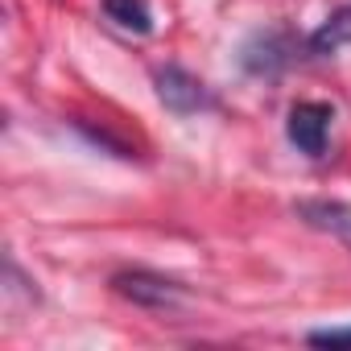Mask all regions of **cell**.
Here are the masks:
<instances>
[{
    "label": "cell",
    "mask_w": 351,
    "mask_h": 351,
    "mask_svg": "<svg viewBox=\"0 0 351 351\" xmlns=\"http://www.w3.org/2000/svg\"><path fill=\"white\" fill-rule=\"evenodd\" d=\"M298 50H306V42H298L289 29H261V34H252L244 42L240 66L248 75H256V79H277V75H285L302 58Z\"/></svg>",
    "instance_id": "obj_1"
},
{
    "label": "cell",
    "mask_w": 351,
    "mask_h": 351,
    "mask_svg": "<svg viewBox=\"0 0 351 351\" xmlns=\"http://www.w3.org/2000/svg\"><path fill=\"white\" fill-rule=\"evenodd\" d=\"M153 87H157V99L173 112V116H195V112H211L215 108V95H211V87L199 79V75H191L186 66H161L157 75H153Z\"/></svg>",
    "instance_id": "obj_2"
},
{
    "label": "cell",
    "mask_w": 351,
    "mask_h": 351,
    "mask_svg": "<svg viewBox=\"0 0 351 351\" xmlns=\"http://www.w3.org/2000/svg\"><path fill=\"white\" fill-rule=\"evenodd\" d=\"M112 289L132 302V306H145V310H173L186 302V289L178 281H169L161 273H149V269H132V273H116L112 277Z\"/></svg>",
    "instance_id": "obj_3"
},
{
    "label": "cell",
    "mask_w": 351,
    "mask_h": 351,
    "mask_svg": "<svg viewBox=\"0 0 351 351\" xmlns=\"http://www.w3.org/2000/svg\"><path fill=\"white\" fill-rule=\"evenodd\" d=\"M330 120H335V108L330 104H318V99H302L289 108V120H285V132H289V145L306 157H322L326 153V136H330Z\"/></svg>",
    "instance_id": "obj_4"
},
{
    "label": "cell",
    "mask_w": 351,
    "mask_h": 351,
    "mask_svg": "<svg viewBox=\"0 0 351 351\" xmlns=\"http://www.w3.org/2000/svg\"><path fill=\"white\" fill-rule=\"evenodd\" d=\"M293 211L306 228L339 236L343 244H351V203H343V199H302Z\"/></svg>",
    "instance_id": "obj_5"
},
{
    "label": "cell",
    "mask_w": 351,
    "mask_h": 351,
    "mask_svg": "<svg viewBox=\"0 0 351 351\" xmlns=\"http://www.w3.org/2000/svg\"><path fill=\"white\" fill-rule=\"evenodd\" d=\"M343 46H351V5L335 9V13L306 38V54H310V58H326V54H335V50H343Z\"/></svg>",
    "instance_id": "obj_6"
},
{
    "label": "cell",
    "mask_w": 351,
    "mask_h": 351,
    "mask_svg": "<svg viewBox=\"0 0 351 351\" xmlns=\"http://www.w3.org/2000/svg\"><path fill=\"white\" fill-rule=\"evenodd\" d=\"M104 13L112 25L128 29V34H149L153 29V9L149 0H104Z\"/></svg>",
    "instance_id": "obj_7"
},
{
    "label": "cell",
    "mask_w": 351,
    "mask_h": 351,
    "mask_svg": "<svg viewBox=\"0 0 351 351\" xmlns=\"http://www.w3.org/2000/svg\"><path fill=\"white\" fill-rule=\"evenodd\" d=\"M314 347H351V326H326V330H310Z\"/></svg>",
    "instance_id": "obj_8"
}]
</instances>
